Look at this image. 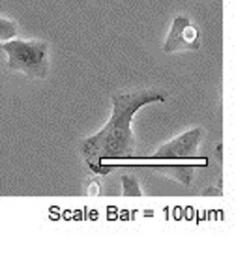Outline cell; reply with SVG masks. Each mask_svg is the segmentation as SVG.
<instances>
[{
    "label": "cell",
    "mask_w": 249,
    "mask_h": 260,
    "mask_svg": "<svg viewBox=\"0 0 249 260\" xmlns=\"http://www.w3.org/2000/svg\"><path fill=\"white\" fill-rule=\"evenodd\" d=\"M113 113L111 118L96 135L81 141V154L94 174H103L107 159L135 157L139 142L133 135V118L142 107L150 103H163L165 94L154 88L116 92L111 98Z\"/></svg>",
    "instance_id": "1"
},
{
    "label": "cell",
    "mask_w": 249,
    "mask_h": 260,
    "mask_svg": "<svg viewBox=\"0 0 249 260\" xmlns=\"http://www.w3.org/2000/svg\"><path fill=\"white\" fill-rule=\"evenodd\" d=\"M204 139V129L202 127H193L188 129L182 135L174 137L172 141L161 144L154 154L150 155V159L167 161V165L161 169L169 176L176 178L184 185L191 183V174H193V165H184V159H199V146Z\"/></svg>",
    "instance_id": "2"
},
{
    "label": "cell",
    "mask_w": 249,
    "mask_h": 260,
    "mask_svg": "<svg viewBox=\"0 0 249 260\" xmlns=\"http://www.w3.org/2000/svg\"><path fill=\"white\" fill-rule=\"evenodd\" d=\"M6 53V70L28 79H43L49 73V42L45 40H10L0 43Z\"/></svg>",
    "instance_id": "3"
},
{
    "label": "cell",
    "mask_w": 249,
    "mask_h": 260,
    "mask_svg": "<svg viewBox=\"0 0 249 260\" xmlns=\"http://www.w3.org/2000/svg\"><path fill=\"white\" fill-rule=\"evenodd\" d=\"M161 49L167 54L178 53V51H199L201 49L199 28L191 23L190 17L178 15V17L172 19L171 30H169Z\"/></svg>",
    "instance_id": "4"
},
{
    "label": "cell",
    "mask_w": 249,
    "mask_h": 260,
    "mask_svg": "<svg viewBox=\"0 0 249 260\" xmlns=\"http://www.w3.org/2000/svg\"><path fill=\"white\" fill-rule=\"evenodd\" d=\"M17 32H19V28H17V23H15V21L6 19V17H0V43L13 40V38L17 36Z\"/></svg>",
    "instance_id": "5"
},
{
    "label": "cell",
    "mask_w": 249,
    "mask_h": 260,
    "mask_svg": "<svg viewBox=\"0 0 249 260\" xmlns=\"http://www.w3.org/2000/svg\"><path fill=\"white\" fill-rule=\"evenodd\" d=\"M122 193L126 197H141L142 191H141V185L137 182V178L133 174H124L122 176Z\"/></svg>",
    "instance_id": "6"
}]
</instances>
